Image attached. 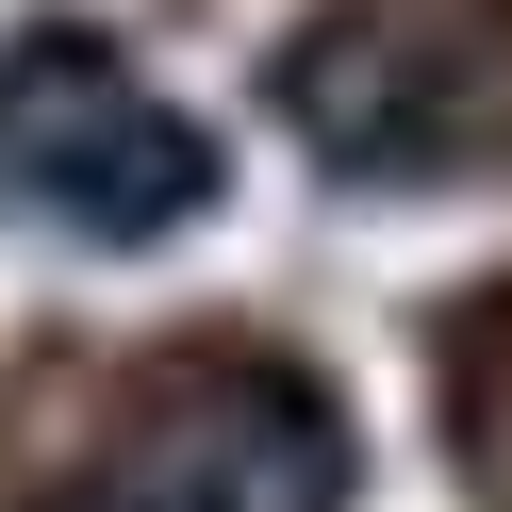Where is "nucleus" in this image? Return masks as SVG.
<instances>
[{"label": "nucleus", "mask_w": 512, "mask_h": 512, "mask_svg": "<svg viewBox=\"0 0 512 512\" xmlns=\"http://www.w3.org/2000/svg\"><path fill=\"white\" fill-rule=\"evenodd\" d=\"M0 215H34L67 248H149L215 215V133L100 34H17L0 50Z\"/></svg>", "instance_id": "nucleus-1"}, {"label": "nucleus", "mask_w": 512, "mask_h": 512, "mask_svg": "<svg viewBox=\"0 0 512 512\" xmlns=\"http://www.w3.org/2000/svg\"><path fill=\"white\" fill-rule=\"evenodd\" d=\"M100 479L133 512H347V430L281 364H199L133 413V446Z\"/></svg>", "instance_id": "nucleus-2"}, {"label": "nucleus", "mask_w": 512, "mask_h": 512, "mask_svg": "<svg viewBox=\"0 0 512 512\" xmlns=\"http://www.w3.org/2000/svg\"><path fill=\"white\" fill-rule=\"evenodd\" d=\"M50 512H133V496H116V479H83V496H50Z\"/></svg>", "instance_id": "nucleus-3"}]
</instances>
